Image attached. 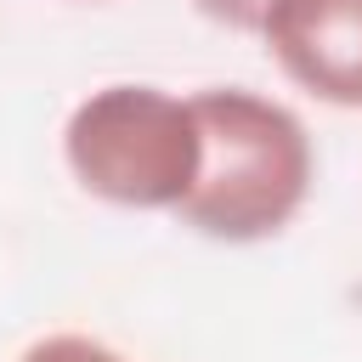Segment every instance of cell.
Here are the masks:
<instances>
[{
    "instance_id": "cell-5",
    "label": "cell",
    "mask_w": 362,
    "mask_h": 362,
    "mask_svg": "<svg viewBox=\"0 0 362 362\" xmlns=\"http://www.w3.org/2000/svg\"><path fill=\"white\" fill-rule=\"evenodd\" d=\"M209 23H221V28H238V34H260V23H266V11H272V0H192Z\"/></svg>"
},
{
    "instance_id": "cell-3",
    "label": "cell",
    "mask_w": 362,
    "mask_h": 362,
    "mask_svg": "<svg viewBox=\"0 0 362 362\" xmlns=\"http://www.w3.org/2000/svg\"><path fill=\"white\" fill-rule=\"evenodd\" d=\"M260 45L294 90L362 113V0H272Z\"/></svg>"
},
{
    "instance_id": "cell-1",
    "label": "cell",
    "mask_w": 362,
    "mask_h": 362,
    "mask_svg": "<svg viewBox=\"0 0 362 362\" xmlns=\"http://www.w3.org/2000/svg\"><path fill=\"white\" fill-rule=\"evenodd\" d=\"M192 113L204 130V164L175 221L209 243L277 238L305 209L317 181L305 119L249 85H204L192 90Z\"/></svg>"
},
{
    "instance_id": "cell-4",
    "label": "cell",
    "mask_w": 362,
    "mask_h": 362,
    "mask_svg": "<svg viewBox=\"0 0 362 362\" xmlns=\"http://www.w3.org/2000/svg\"><path fill=\"white\" fill-rule=\"evenodd\" d=\"M17 362H141V356H124L96 334H40L34 345H23Z\"/></svg>"
},
{
    "instance_id": "cell-2",
    "label": "cell",
    "mask_w": 362,
    "mask_h": 362,
    "mask_svg": "<svg viewBox=\"0 0 362 362\" xmlns=\"http://www.w3.org/2000/svg\"><path fill=\"white\" fill-rule=\"evenodd\" d=\"M62 164L79 181V192L113 209L175 215L204 164L192 96L141 79H119L79 96L74 113L62 119Z\"/></svg>"
}]
</instances>
